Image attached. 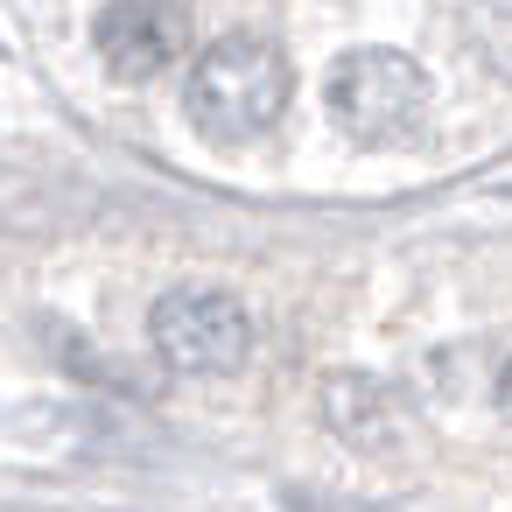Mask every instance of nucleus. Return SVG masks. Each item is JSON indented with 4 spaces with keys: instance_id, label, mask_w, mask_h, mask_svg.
I'll return each mask as SVG.
<instances>
[{
    "instance_id": "1",
    "label": "nucleus",
    "mask_w": 512,
    "mask_h": 512,
    "mask_svg": "<svg viewBox=\"0 0 512 512\" xmlns=\"http://www.w3.org/2000/svg\"><path fill=\"white\" fill-rule=\"evenodd\" d=\"M183 106H190V127L204 141H218V148L260 141L281 120V106H288V64L260 36H225V43H211L190 64Z\"/></svg>"
},
{
    "instance_id": "2",
    "label": "nucleus",
    "mask_w": 512,
    "mask_h": 512,
    "mask_svg": "<svg viewBox=\"0 0 512 512\" xmlns=\"http://www.w3.org/2000/svg\"><path fill=\"white\" fill-rule=\"evenodd\" d=\"M330 120L358 141V148H393L421 127L428 113V78L421 64H407L400 50H351L330 64Z\"/></svg>"
},
{
    "instance_id": "3",
    "label": "nucleus",
    "mask_w": 512,
    "mask_h": 512,
    "mask_svg": "<svg viewBox=\"0 0 512 512\" xmlns=\"http://www.w3.org/2000/svg\"><path fill=\"white\" fill-rule=\"evenodd\" d=\"M148 337H155L162 365H176L190 379H225L253 351V316L225 288H169L148 316Z\"/></svg>"
},
{
    "instance_id": "4",
    "label": "nucleus",
    "mask_w": 512,
    "mask_h": 512,
    "mask_svg": "<svg viewBox=\"0 0 512 512\" xmlns=\"http://www.w3.org/2000/svg\"><path fill=\"white\" fill-rule=\"evenodd\" d=\"M92 43H99V64L127 85H148L162 78L183 43H190V15L176 8V0H113V8H99L92 22Z\"/></svg>"
},
{
    "instance_id": "5",
    "label": "nucleus",
    "mask_w": 512,
    "mask_h": 512,
    "mask_svg": "<svg viewBox=\"0 0 512 512\" xmlns=\"http://www.w3.org/2000/svg\"><path fill=\"white\" fill-rule=\"evenodd\" d=\"M323 407H330V428L358 449H386L393 442V400L379 379H358V372H337L323 386Z\"/></svg>"
},
{
    "instance_id": "6",
    "label": "nucleus",
    "mask_w": 512,
    "mask_h": 512,
    "mask_svg": "<svg viewBox=\"0 0 512 512\" xmlns=\"http://www.w3.org/2000/svg\"><path fill=\"white\" fill-rule=\"evenodd\" d=\"M463 36H470L484 71L512 78V0H470V8H463Z\"/></svg>"
},
{
    "instance_id": "7",
    "label": "nucleus",
    "mask_w": 512,
    "mask_h": 512,
    "mask_svg": "<svg viewBox=\"0 0 512 512\" xmlns=\"http://www.w3.org/2000/svg\"><path fill=\"white\" fill-rule=\"evenodd\" d=\"M498 407H505V421H512V358H505V372H498Z\"/></svg>"
}]
</instances>
